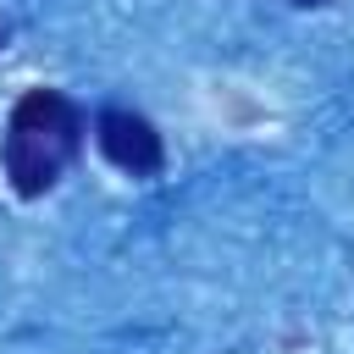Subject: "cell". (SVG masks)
<instances>
[{
	"instance_id": "2",
	"label": "cell",
	"mask_w": 354,
	"mask_h": 354,
	"mask_svg": "<svg viewBox=\"0 0 354 354\" xmlns=\"http://www.w3.org/2000/svg\"><path fill=\"white\" fill-rule=\"evenodd\" d=\"M94 144L127 177H160L166 171V138L144 111H127V105L94 111Z\"/></svg>"
},
{
	"instance_id": "3",
	"label": "cell",
	"mask_w": 354,
	"mask_h": 354,
	"mask_svg": "<svg viewBox=\"0 0 354 354\" xmlns=\"http://www.w3.org/2000/svg\"><path fill=\"white\" fill-rule=\"evenodd\" d=\"M288 6H299V11H321V6H332V0H288Z\"/></svg>"
},
{
	"instance_id": "1",
	"label": "cell",
	"mask_w": 354,
	"mask_h": 354,
	"mask_svg": "<svg viewBox=\"0 0 354 354\" xmlns=\"http://www.w3.org/2000/svg\"><path fill=\"white\" fill-rule=\"evenodd\" d=\"M83 138H88V116L72 94H61V88L17 94L11 116H6V133H0L6 188L17 199H44L66 177V166L83 155Z\"/></svg>"
},
{
	"instance_id": "4",
	"label": "cell",
	"mask_w": 354,
	"mask_h": 354,
	"mask_svg": "<svg viewBox=\"0 0 354 354\" xmlns=\"http://www.w3.org/2000/svg\"><path fill=\"white\" fill-rule=\"evenodd\" d=\"M0 44H6V22H0Z\"/></svg>"
}]
</instances>
